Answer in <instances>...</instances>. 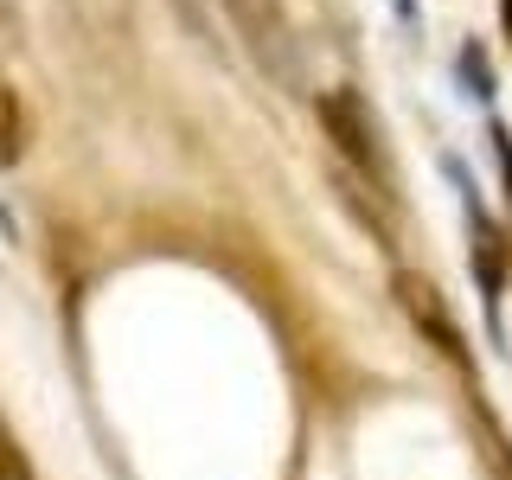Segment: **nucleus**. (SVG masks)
Here are the masks:
<instances>
[{"instance_id": "obj_1", "label": "nucleus", "mask_w": 512, "mask_h": 480, "mask_svg": "<svg viewBox=\"0 0 512 480\" xmlns=\"http://www.w3.org/2000/svg\"><path fill=\"white\" fill-rule=\"evenodd\" d=\"M218 7H224V26L237 32V45H244V58L269 77V84L288 90V96L308 90V52H301L295 20H288L282 0H218Z\"/></svg>"}, {"instance_id": "obj_2", "label": "nucleus", "mask_w": 512, "mask_h": 480, "mask_svg": "<svg viewBox=\"0 0 512 480\" xmlns=\"http://www.w3.org/2000/svg\"><path fill=\"white\" fill-rule=\"evenodd\" d=\"M314 109H320V128H327L340 167L352 173V180H365L378 199H391L397 167H391V154H384V128H378V116H372V103H365L352 84H340V90H320Z\"/></svg>"}, {"instance_id": "obj_3", "label": "nucleus", "mask_w": 512, "mask_h": 480, "mask_svg": "<svg viewBox=\"0 0 512 480\" xmlns=\"http://www.w3.org/2000/svg\"><path fill=\"white\" fill-rule=\"evenodd\" d=\"M391 288H397V308H404V314L416 320V333L429 340V352H436V359H448L461 378H474V352H468V340H461V327H455V314H448L442 288L429 282V276H416V269H397Z\"/></svg>"}, {"instance_id": "obj_4", "label": "nucleus", "mask_w": 512, "mask_h": 480, "mask_svg": "<svg viewBox=\"0 0 512 480\" xmlns=\"http://www.w3.org/2000/svg\"><path fill=\"white\" fill-rule=\"evenodd\" d=\"M26 154V109H20V90L0 84V167Z\"/></svg>"}, {"instance_id": "obj_5", "label": "nucleus", "mask_w": 512, "mask_h": 480, "mask_svg": "<svg viewBox=\"0 0 512 480\" xmlns=\"http://www.w3.org/2000/svg\"><path fill=\"white\" fill-rule=\"evenodd\" d=\"M173 13H180V20L192 26V39H199L205 52H218V20L205 13V0H173Z\"/></svg>"}, {"instance_id": "obj_6", "label": "nucleus", "mask_w": 512, "mask_h": 480, "mask_svg": "<svg viewBox=\"0 0 512 480\" xmlns=\"http://www.w3.org/2000/svg\"><path fill=\"white\" fill-rule=\"evenodd\" d=\"M0 480H39V474H32V461H26V448L13 442L7 423H0Z\"/></svg>"}, {"instance_id": "obj_7", "label": "nucleus", "mask_w": 512, "mask_h": 480, "mask_svg": "<svg viewBox=\"0 0 512 480\" xmlns=\"http://www.w3.org/2000/svg\"><path fill=\"white\" fill-rule=\"evenodd\" d=\"M506 32H512V0H506Z\"/></svg>"}]
</instances>
